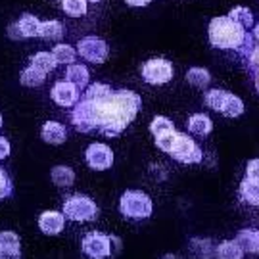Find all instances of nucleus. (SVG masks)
Here are the masks:
<instances>
[{
	"label": "nucleus",
	"instance_id": "obj_1",
	"mask_svg": "<svg viewBox=\"0 0 259 259\" xmlns=\"http://www.w3.org/2000/svg\"><path fill=\"white\" fill-rule=\"evenodd\" d=\"M94 104V131L102 137H119L142 108L137 93L119 89Z\"/></svg>",
	"mask_w": 259,
	"mask_h": 259
},
{
	"label": "nucleus",
	"instance_id": "obj_2",
	"mask_svg": "<svg viewBox=\"0 0 259 259\" xmlns=\"http://www.w3.org/2000/svg\"><path fill=\"white\" fill-rule=\"evenodd\" d=\"M207 37L211 47L221 48V50H240L248 45L250 35L244 27L234 23L229 16H219L209 21Z\"/></svg>",
	"mask_w": 259,
	"mask_h": 259
},
{
	"label": "nucleus",
	"instance_id": "obj_3",
	"mask_svg": "<svg viewBox=\"0 0 259 259\" xmlns=\"http://www.w3.org/2000/svg\"><path fill=\"white\" fill-rule=\"evenodd\" d=\"M119 211L131 221H144L154 211V204L148 194L140 190H127L119 198Z\"/></svg>",
	"mask_w": 259,
	"mask_h": 259
},
{
	"label": "nucleus",
	"instance_id": "obj_4",
	"mask_svg": "<svg viewBox=\"0 0 259 259\" xmlns=\"http://www.w3.org/2000/svg\"><path fill=\"white\" fill-rule=\"evenodd\" d=\"M98 205L94 204L93 198L83 194H75L69 196L64 202V215L71 221H79V223H87V221H94L98 217Z\"/></svg>",
	"mask_w": 259,
	"mask_h": 259
},
{
	"label": "nucleus",
	"instance_id": "obj_5",
	"mask_svg": "<svg viewBox=\"0 0 259 259\" xmlns=\"http://www.w3.org/2000/svg\"><path fill=\"white\" fill-rule=\"evenodd\" d=\"M167 154L173 157L175 161H179V163H188V165L200 163V161L204 159L202 148H200L188 135H185V133H179V135H177L175 144H173V148L169 150Z\"/></svg>",
	"mask_w": 259,
	"mask_h": 259
},
{
	"label": "nucleus",
	"instance_id": "obj_6",
	"mask_svg": "<svg viewBox=\"0 0 259 259\" xmlns=\"http://www.w3.org/2000/svg\"><path fill=\"white\" fill-rule=\"evenodd\" d=\"M115 236H108L102 232H89L83 238V253L87 257L104 259L113 255V244H117Z\"/></svg>",
	"mask_w": 259,
	"mask_h": 259
},
{
	"label": "nucleus",
	"instance_id": "obj_7",
	"mask_svg": "<svg viewBox=\"0 0 259 259\" xmlns=\"http://www.w3.org/2000/svg\"><path fill=\"white\" fill-rule=\"evenodd\" d=\"M140 73L148 84H165L173 79V65L163 58H154L142 65Z\"/></svg>",
	"mask_w": 259,
	"mask_h": 259
},
{
	"label": "nucleus",
	"instance_id": "obj_8",
	"mask_svg": "<svg viewBox=\"0 0 259 259\" xmlns=\"http://www.w3.org/2000/svg\"><path fill=\"white\" fill-rule=\"evenodd\" d=\"M257 169H259V161L257 159H251L248 167H246V175L240 183V200L246 202L250 205H257L259 204V179H257Z\"/></svg>",
	"mask_w": 259,
	"mask_h": 259
},
{
	"label": "nucleus",
	"instance_id": "obj_9",
	"mask_svg": "<svg viewBox=\"0 0 259 259\" xmlns=\"http://www.w3.org/2000/svg\"><path fill=\"white\" fill-rule=\"evenodd\" d=\"M79 56L91 64H104L108 60V45L100 37H84L79 40Z\"/></svg>",
	"mask_w": 259,
	"mask_h": 259
},
{
	"label": "nucleus",
	"instance_id": "obj_10",
	"mask_svg": "<svg viewBox=\"0 0 259 259\" xmlns=\"http://www.w3.org/2000/svg\"><path fill=\"white\" fill-rule=\"evenodd\" d=\"M84 159H87V165L94 171H106L113 165V152L102 142H93L84 152Z\"/></svg>",
	"mask_w": 259,
	"mask_h": 259
},
{
	"label": "nucleus",
	"instance_id": "obj_11",
	"mask_svg": "<svg viewBox=\"0 0 259 259\" xmlns=\"http://www.w3.org/2000/svg\"><path fill=\"white\" fill-rule=\"evenodd\" d=\"M71 123L79 133H93L94 131V104L87 98H81L73 106L71 111Z\"/></svg>",
	"mask_w": 259,
	"mask_h": 259
},
{
	"label": "nucleus",
	"instance_id": "obj_12",
	"mask_svg": "<svg viewBox=\"0 0 259 259\" xmlns=\"http://www.w3.org/2000/svg\"><path fill=\"white\" fill-rule=\"evenodd\" d=\"M52 100H54L58 106L62 108H71L75 104L79 102V96H81V91L75 87L73 83L69 81H58V83L52 87Z\"/></svg>",
	"mask_w": 259,
	"mask_h": 259
},
{
	"label": "nucleus",
	"instance_id": "obj_13",
	"mask_svg": "<svg viewBox=\"0 0 259 259\" xmlns=\"http://www.w3.org/2000/svg\"><path fill=\"white\" fill-rule=\"evenodd\" d=\"M21 257V240L14 231H0V259Z\"/></svg>",
	"mask_w": 259,
	"mask_h": 259
},
{
	"label": "nucleus",
	"instance_id": "obj_14",
	"mask_svg": "<svg viewBox=\"0 0 259 259\" xmlns=\"http://www.w3.org/2000/svg\"><path fill=\"white\" fill-rule=\"evenodd\" d=\"M65 227V215L60 211H42L38 217V229L48 234V236H56L64 231Z\"/></svg>",
	"mask_w": 259,
	"mask_h": 259
},
{
	"label": "nucleus",
	"instance_id": "obj_15",
	"mask_svg": "<svg viewBox=\"0 0 259 259\" xmlns=\"http://www.w3.org/2000/svg\"><path fill=\"white\" fill-rule=\"evenodd\" d=\"M40 137L45 142L48 144H64L65 139H67V131L62 123H58V121H47L45 125H42V129H40Z\"/></svg>",
	"mask_w": 259,
	"mask_h": 259
},
{
	"label": "nucleus",
	"instance_id": "obj_16",
	"mask_svg": "<svg viewBox=\"0 0 259 259\" xmlns=\"http://www.w3.org/2000/svg\"><path fill=\"white\" fill-rule=\"evenodd\" d=\"M236 244L244 253H250V255H257L259 251V232L255 229H244L236 234Z\"/></svg>",
	"mask_w": 259,
	"mask_h": 259
},
{
	"label": "nucleus",
	"instance_id": "obj_17",
	"mask_svg": "<svg viewBox=\"0 0 259 259\" xmlns=\"http://www.w3.org/2000/svg\"><path fill=\"white\" fill-rule=\"evenodd\" d=\"M89 79H91L89 69H87L83 64H69V65H67V71H65V81L73 83L79 91H83V89H87V87H89Z\"/></svg>",
	"mask_w": 259,
	"mask_h": 259
},
{
	"label": "nucleus",
	"instance_id": "obj_18",
	"mask_svg": "<svg viewBox=\"0 0 259 259\" xmlns=\"http://www.w3.org/2000/svg\"><path fill=\"white\" fill-rule=\"evenodd\" d=\"M16 25L19 29V35H21V40L23 38H33L38 37V31H40V19L33 14H23L21 18L16 21Z\"/></svg>",
	"mask_w": 259,
	"mask_h": 259
},
{
	"label": "nucleus",
	"instance_id": "obj_19",
	"mask_svg": "<svg viewBox=\"0 0 259 259\" xmlns=\"http://www.w3.org/2000/svg\"><path fill=\"white\" fill-rule=\"evenodd\" d=\"M50 179L58 188H69L75 183V171L67 165H56L50 173Z\"/></svg>",
	"mask_w": 259,
	"mask_h": 259
},
{
	"label": "nucleus",
	"instance_id": "obj_20",
	"mask_svg": "<svg viewBox=\"0 0 259 259\" xmlns=\"http://www.w3.org/2000/svg\"><path fill=\"white\" fill-rule=\"evenodd\" d=\"M213 129V121L205 115V113H194L190 119H188V131L192 135H198V137H205L209 135Z\"/></svg>",
	"mask_w": 259,
	"mask_h": 259
},
{
	"label": "nucleus",
	"instance_id": "obj_21",
	"mask_svg": "<svg viewBox=\"0 0 259 259\" xmlns=\"http://www.w3.org/2000/svg\"><path fill=\"white\" fill-rule=\"evenodd\" d=\"M65 33L64 25L56 19H48V21H40V31H38V37L47 38V40H58L62 38Z\"/></svg>",
	"mask_w": 259,
	"mask_h": 259
},
{
	"label": "nucleus",
	"instance_id": "obj_22",
	"mask_svg": "<svg viewBox=\"0 0 259 259\" xmlns=\"http://www.w3.org/2000/svg\"><path fill=\"white\" fill-rule=\"evenodd\" d=\"M45 79H47V73L38 71L37 67H33V65L25 67V69L21 71V75H19V83L23 84V87H29V89L40 87V84L45 83Z\"/></svg>",
	"mask_w": 259,
	"mask_h": 259
},
{
	"label": "nucleus",
	"instance_id": "obj_23",
	"mask_svg": "<svg viewBox=\"0 0 259 259\" xmlns=\"http://www.w3.org/2000/svg\"><path fill=\"white\" fill-rule=\"evenodd\" d=\"M31 65L37 67L38 71H42V73H50L58 67V62L52 56V52H37L31 58Z\"/></svg>",
	"mask_w": 259,
	"mask_h": 259
},
{
	"label": "nucleus",
	"instance_id": "obj_24",
	"mask_svg": "<svg viewBox=\"0 0 259 259\" xmlns=\"http://www.w3.org/2000/svg\"><path fill=\"white\" fill-rule=\"evenodd\" d=\"M221 113L225 117H240L242 113H244V102H242L238 96H234V94L229 93V96L225 98V104H223L221 108Z\"/></svg>",
	"mask_w": 259,
	"mask_h": 259
},
{
	"label": "nucleus",
	"instance_id": "obj_25",
	"mask_svg": "<svg viewBox=\"0 0 259 259\" xmlns=\"http://www.w3.org/2000/svg\"><path fill=\"white\" fill-rule=\"evenodd\" d=\"M215 255L223 259H240L244 257V251L238 248L234 240H225L215 248Z\"/></svg>",
	"mask_w": 259,
	"mask_h": 259
},
{
	"label": "nucleus",
	"instance_id": "obj_26",
	"mask_svg": "<svg viewBox=\"0 0 259 259\" xmlns=\"http://www.w3.org/2000/svg\"><path fill=\"white\" fill-rule=\"evenodd\" d=\"M186 81L192 87H196V89H205L209 84V81H211V75L204 67H192L186 73Z\"/></svg>",
	"mask_w": 259,
	"mask_h": 259
},
{
	"label": "nucleus",
	"instance_id": "obj_27",
	"mask_svg": "<svg viewBox=\"0 0 259 259\" xmlns=\"http://www.w3.org/2000/svg\"><path fill=\"white\" fill-rule=\"evenodd\" d=\"M229 18H231L234 23H238L240 27L246 29V31L250 27H253V14H251L248 8H244V6L232 8L231 12H229Z\"/></svg>",
	"mask_w": 259,
	"mask_h": 259
},
{
	"label": "nucleus",
	"instance_id": "obj_28",
	"mask_svg": "<svg viewBox=\"0 0 259 259\" xmlns=\"http://www.w3.org/2000/svg\"><path fill=\"white\" fill-rule=\"evenodd\" d=\"M111 91H113V89H111L110 84L94 83V84H89V87L84 89L83 98H87V100H91V102H98V100H102V98H106V96H108V94H110Z\"/></svg>",
	"mask_w": 259,
	"mask_h": 259
},
{
	"label": "nucleus",
	"instance_id": "obj_29",
	"mask_svg": "<svg viewBox=\"0 0 259 259\" xmlns=\"http://www.w3.org/2000/svg\"><path fill=\"white\" fill-rule=\"evenodd\" d=\"M171 131H175V123L165 115H156L150 123V133L154 135V139L163 133H171Z\"/></svg>",
	"mask_w": 259,
	"mask_h": 259
},
{
	"label": "nucleus",
	"instance_id": "obj_30",
	"mask_svg": "<svg viewBox=\"0 0 259 259\" xmlns=\"http://www.w3.org/2000/svg\"><path fill=\"white\" fill-rule=\"evenodd\" d=\"M52 56L56 58L58 64H73L75 58H77V50L71 45H58L52 50Z\"/></svg>",
	"mask_w": 259,
	"mask_h": 259
},
{
	"label": "nucleus",
	"instance_id": "obj_31",
	"mask_svg": "<svg viewBox=\"0 0 259 259\" xmlns=\"http://www.w3.org/2000/svg\"><path fill=\"white\" fill-rule=\"evenodd\" d=\"M62 10L71 18H81L87 14L89 4H87V0H62Z\"/></svg>",
	"mask_w": 259,
	"mask_h": 259
},
{
	"label": "nucleus",
	"instance_id": "obj_32",
	"mask_svg": "<svg viewBox=\"0 0 259 259\" xmlns=\"http://www.w3.org/2000/svg\"><path fill=\"white\" fill-rule=\"evenodd\" d=\"M229 96V91H221V89H211L205 94V104L215 111H221L223 104H225V98Z\"/></svg>",
	"mask_w": 259,
	"mask_h": 259
},
{
	"label": "nucleus",
	"instance_id": "obj_33",
	"mask_svg": "<svg viewBox=\"0 0 259 259\" xmlns=\"http://www.w3.org/2000/svg\"><path fill=\"white\" fill-rule=\"evenodd\" d=\"M177 131H171V133H163V135H159V137H156V146L161 152H169V150L173 148V144H175V140H177Z\"/></svg>",
	"mask_w": 259,
	"mask_h": 259
},
{
	"label": "nucleus",
	"instance_id": "obj_34",
	"mask_svg": "<svg viewBox=\"0 0 259 259\" xmlns=\"http://www.w3.org/2000/svg\"><path fill=\"white\" fill-rule=\"evenodd\" d=\"M12 190H14V185H12V179L10 175L0 167V200L12 196Z\"/></svg>",
	"mask_w": 259,
	"mask_h": 259
},
{
	"label": "nucleus",
	"instance_id": "obj_35",
	"mask_svg": "<svg viewBox=\"0 0 259 259\" xmlns=\"http://www.w3.org/2000/svg\"><path fill=\"white\" fill-rule=\"evenodd\" d=\"M10 142L4 137H0V159H6L10 156Z\"/></svg>",
	"mask_w": 259,
	"mask_h": 259
},
{
	"label": "nucleus",
	"instance_id": "obj_36",
	"mask_svg": "<svg viewBox=\"0 0 259 259\" xmlns=\"http://www.w3.org/2000/svg\"><path fill=\"white\" fill-rule=\"evenodd\" d=\"M125 2L133 8H140V6H148L152 0H125Z\"/></svg>",
	"mask_w": 259,
	"mask_h": 259
},
{
	"label": "nucleus",
	"instance_id": "obj_37",
	"mask_svg": "<svg viewBox=\"0 0 259 259\" xmlns=\"http://www.w3.org/2000/svg\"><path fill=\"white\" fill-rule=\"evenodd\" d=\"M87 2H102V0H87Z\"/></svg>",
	"mask_w": 259,
	"mask_h": 259
},
{
	"label": "nucleus",
	"instance_id": "obj_38",
	"mask_svg": "<svg viewBox=\"0 0 259 259\" xmlns=\"http://www.w3.org/2000/svg\"><path fill=\"white\" fill-rule=\"evenodd\" d=\"M2 123H4V119H2V115H0V127H2Z\"/></svg>",
	"mask_w": 259,
	"mask_h": 259
}]
</instances>
